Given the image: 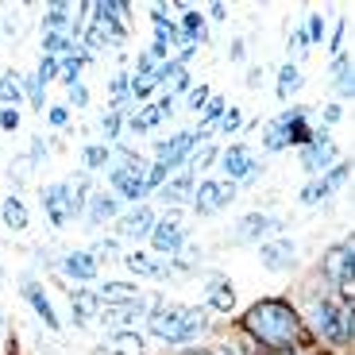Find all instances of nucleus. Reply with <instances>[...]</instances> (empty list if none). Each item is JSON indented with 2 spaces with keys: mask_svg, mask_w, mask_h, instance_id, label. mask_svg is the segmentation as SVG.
Returning <instances> with one entry per match:
<instances>
[{
  "mask_svg": "<svg viewBox=\"0 0 355 355\" xmlns=\"http://www.w3.org/2000/svg\"><path fill=\"white\" fill-rule=\"evenodd\" d=\"M243 332L263 347V355L275 352H293L305 344V320L282 297H263L243 313Z\"/></svg>",
  "mask_w": 355,
  "mask_h": 355,
  "instance_id": "1",
  "label": "nucleus"
},
{
  "mask_svg": "<svg viewBox=\"0 0 355 355\" xmlns=\"http://www.w3.org/2000/svg\"><path fill=\"white\" fill-rule=\"evenodd\" d=\"M147 329L162 344H189V340H197L209 329V309H197V305H155L147 313Z\"/></svg>",
  "mask_w": 355,
  "mask_h": 355,
  "instance_id": "2",
  "label": "nucleus"
},
{
  "mask_svg": "<svg viewBox=\"0 0 355 355\" xmlns=\"http://www.w3.org/2000/svg\"><path fill=\"white\" fill-rule=\"evenodd\" d=\"M309 324L320 340H329L332 347H344L352 344V332H355V320H352V309L332 297H313L309 305Z\"/></svg>",
  "mask_w": 355,
  "mask_h": 355,
  "instance_id": "3",
  "label": "nucleus"
},
{
  "mask_svg": "<svg viewBox=\"0 0 355 355\" xmlns=\"http://www.w3.org/2000/svg\"><path fill=\"white\" fill-rule=\"evenodd\" d=\"M320 270H324V278H329L332 286H336L340 293V302H352V293H355V248L352 240L336 243V248L324 255V263H320Z\"/></svg>",
  "mask_w": 355,
  "mask_h": 355,
  "instance_id": "4",
  "label": "nucleus"
},
{
  "mask_svg": "<svg viewBox=\"0 0 355 355\" xmlns=\"http://www.w3.org/2000/svg\"><path fill=\"white\" fill-rule=\"evenodd\" d=\"M112 189L124 201H143L147 197V170L139 166L135 155H124V162L112 170Z\"/></svg>",
  "mask_w": 355,
  "mask_h": 355,
  "instance_id": "5",
  "label": "nucleus"
},
{
  "mask_svg": "<svg viewBox=\"0 0 355 355\" xmlns=\"http://www.w3.org/2000/svg\"><path fill=\"white\" fill-rule=\"evenodd\" d=\"M236 201V182H228V178H205L201 186H197V193H193V209L201 216H213V213H220V209H228V205Z\"/></svg>",
  "mask_w": 355,
  "mask_h": 355,
  "instance_id": "6",
  "label": "nucleus"
},
{
  "mask_svg": "<svg viewBox=\"0 0 355 355\" xmlns=\"http://www.w3.org/2000/svg\"><path fill=\"white\" fill-rule=\"evenodd\" d=\"M216 166L228 174V182H248V178H255V174H263V162H255L251 159V147L248 143H232V147H224L220 155H216Z\"/></svg>",
  "mask_w": 355,
  "mask_h": 355,
  "instance_id": "7",
  "label": "nucleus"
},
{
  "mask_svg": "<svg viewBox=\"0 0 355 355\" xmlns=\"http://www.w3.org/2000/svg\"><path fill=\"white\" fill-rule=\"evenodd\" d=\"M209 132H178V135H170V139H159L155 143V155H159V162L174 174L182 162H189V155H193V147L205 139Z\"/></svg>",
  "mask_w": 355,
  "mask_h": 355,
  "instance_id": "8",
  "label": "nucleus"
},
{
  "mask_svg": "<svg viewBox=\"0 0 355 355\" xmlns=\"http://www.w3.org/2000/svg\"><path fill=\"white\" fill-rule=\"evenodd\" d=\"M336 162H340V151H336V143H332V135L324 132V128H317L313 143H305V147H302L305 174H324V170H332Z\"/></svg>",
  "mask_w": 355,
  "mask_h": 355,
  "instance_id": "9",
  "label": "nucleus"
},
{
  "mask_svg": "<svg viewBox=\"0 0 355 355\" xmlns=\"http://www.w3.org/2000/svg\"><path fill=\"white\" fill-rule=\"evenodd\" d=\"M43 209H46V220L54 224V228H66V224L78 216V209H73V193H70V182H51V186H43Z\"/></svg>",
  "mask_w": 355,
  "mask_h": 355,
  "instance_id": "10",
  "label": "nucleus"
},
{
  "mask_svg": "<svg viewBox=\"0 0 355 355\" xmlns=\"http://www.w3.org/2000/svg\"><path fill=\"white\" fill-rule=\"evenodd\" d=\"M282 236V220L278 216H266V213H248L236 220V240L240 243H266Z\"/></svg>",
  "mask_w": 355,
  "mask_h": 355,
  "instance_id": "11",
  "label": "nucleus"
},
{
  "mask_svg": "<svg viewBox=\"0 0 355 355\" xmlns=\"http://www.w3.org/2000/svg\"><path fill=\"white\" fill-rule=\"evenodd\" d=\"M151 248H155V255H178L182 251V243H186V224L178 220V216H166V220H155V228H151Z\"/></svg>",
  "mask_w": 355,
  "mask_h": 355,
  "instance_id": "12",
  "label": "nucleus"
},
{
  "mask_svg": "<svg viewBox=\"0 0 355 355\" xmlns=\"http://www.w3.org/2000/svg\"><path fill=\"white\" fill-rule=\"evenodd\" d=\"M259 263H263L266 270L282 275V270H290V266L297 263V248H293V240H286V236H275V240L259 243Z\"/></svg>",
  "mask_w": 355,
  "mask_h": 355,
  "instance_id": "13",
  "label": "nucleus"
},
{
  "mask_svg": "<svg viewBox=\"0 0 355 355\" xmlns=\"http://www.w3.org/2000/svg\"><path fill=\"white\" fill-rule=\"evenodd\" d=\"M155 209H147V205H135L132 213H124V216H116V232L124 236V240H143V236H151V228H155Z\"/></svg>",
  "mask_w": 355,
  "mask_h": 355,
  "instance_id": "14",
  "label": "nucleus"
},
{
  "mask_svg": "<svg viewBox=\"0 0 355 355\" xmlns=\"http://www.w3.org/2000/svg\"><path fill=\"white\" fill-rule=\"evenodd\" d=\"M297 112H305V108H286V112H278L275 120L263 128V147L266 151H282V147H290V120Z\"/></svg>",
  "mask_w": 355,
  "mask_h": 355,
  "instance_id": "15",
  "label": "nucleus"
},
{
  "mask_svg": "<svg viewBox=\"0 0 355 355\" xmlns=\"http://www.w3.org/2000/svg\"><path fill=\"white\" fill-rule=\"evenodd\" d=\"M62 275H70L73 282H93L97 278V259H93V251H66Z\"/></svg>",
  "mask_w": 355,
  "mask_h": 355,
  "instance_id": "16",
  "label": "nucleus"
},
{
  "mask_svg": "<svg viewBox=\"0 0 355 355\" xmlns=\"http://www.w3.org/2000/svg\"><path fill=\"white\" fill-rule=\"evenodd\" d=\"M24 302L35 309V317L43 320L46 329H58V313H54L51 297L43 293V286H39V282H24Z\"/></svg>",
  "mask_w": 355,
  "mask_h": 355,
  "instance_id": "17",
  "label": "nucleus"
},
{
  "mask_svg": "<svg viewBox=\"0 0 355 355\" xmlns=\"http://www.w3.org/2000/svg\"><path fill=\"white\" fill-rule=\"evenodd\" d=\"M124 266L135 278H162L170 270V266L162 263L159 255H151V251H132V255H124Z\"/></svg>",
  "mask_w": 355,
  "mask_h": 355,
  "instance_id": "18",
  "label": "nucleus"
},
{
  "mask_svg": "<svg viewBox=\"0 0 355 355\" xmlns=\"http://www.w3.org/2000/svg\"><path fill=\"white\" fill-rule=\"evenodd\" d=\"M97 302L101 305H132V302H139V286L135 282H105V286H97Z\"/></svg>",
  "mask_w": 355,
  "mask_h": 355,
  "instance_id": "19",
  "label": "nucleus"
},
{
  "mask_svg": "<svg viewBox=\"0 0 355 355\" xmlns=\"http://www.w3.org/2000/svg\"><path fill=\"white\" fill-rule=\"evenodd\" d=\"M189 193H193V170H182V174H174V178H166L159 186V197L166 205H182V201H189Z\"/></svg>",
  "mask_w": 355,
  "mask_h": 355,
  "instance_id": "20",
  "label": "nucleus"
},
{
  "mask_svg": "<svg viewBox=\"0 0 355 355\" xmlns=\"http://www.w3.org/2000/svg\"><path fill=\"white\" fill-rule=\"evenodd\" d=\"M143 336L135 329H120L108 336V347H101V355H143Z\"/></svg>",
  "mask_w": 355,
  "mask_h": 355,
  "instance_id": "21",
  "label": "nucleus"
},
{
  "mask_svg": "<svg viewBox=\"0 0 355 355\" xmlns=\"http://www.w3.org/2000/svg\"><path fill=\"white\" fill-rule=\"evenodd\" d=\"M116 216H120V201H116V193H93L89 197V209H85L89 224H105V220H116Z\"/></svg>",
  "mask_w": 355,
  "mask_h": 355,
  "instance_id": "22",
  "label": "nucleus"
},
{
  "mask_svg": "<svg viewBox=\"0 0 355 355\" xmlns=\"http://www.w3.org/2000/svg\"><path fill=\"white\" fill-rule=\"evenodd\" d=\"M70 305H73V324H89L101 309V302H97L93 290H70Z\"/></svg>",
  "mask_w": 355,
  "mask_h": 355,
  "instance_id": "23",
  "label": "nucleus"
},
{
  "mask_svg": "<svg viewBox=\"0 0 355 355\" xmlns=\"http://www.w3.org/2000/svg\"><path fill=\"white\" fill-rule=\"evenodd\" d=\"M0 216H4V224H8L12 232H24L27 224H31V216H27V205L19 201L16 193H8L4 201H0Z\"/></svg>",
  "mask_w": 355,
  "mask_h": 355,
  "instance_id": "24",
  "label": "nucleus"
},
{
  "mask_svg": "<svg viewBox=\"0 0 355 355\" xmlns=\"http://www.w3.org/2000/svg\"><path fill=\"white\" fill-rule=\"evenodd\" d=\"M302 85H305V78H302V66L297 62H286L282 70H278V101H290Z\"/></svg>",
  "mask_w": 355,
  "mask_h": 355,
  "instance_id": "25",
  "label": "nucleus"
},
{
  "mask_svg": "<svg viewBox=\"0 0 355 355\" xmlns=\"http://www.w3.org/2000/svg\"><path fill=\"white\" fill-rule=\"evenodd\" d=\"M209 309H216V313H232V309H236V290H232V282L216 278V282L209 286Z\"/></svg>",
  "mask_w": 355,
  "mask_h": 355,
  "instance_id": "26",
  "label": "nucleus"
},
{
  "mask_svg": "<svg viewBox=\"0 0 355 355\" xmlns=\"http://www.w3.org/2000/svg\"><path fill=\"white\" fill-rule=\"evenodd\" d=\"M0 101H4V108H16L24 101V81H19V73H12V70L0 73Z\"/></svg>",
  "mask_w": 355,
  "mask_h": 355,
  "instance_id": "27",
  "label": "nucleus"
},
{
  "mask_svg": "<svg viewBox=\"0 0 355 355\" xmlns=\"http://www.w3.org/2000/svg\"><path fill=\"white\" fill-rule=\"evenodd\" d=\"M313 135H317V128H309L305 112H297L290 120V147H305V143H313Z\"/></svg>",
  "mask_w": 355,
  "mask_h": 355,
  "instance_id": "28",
  "label": "nucleus"
},
{
  "mask_svg": "<svg viewBox=\"0 0 355 355\" xmlns=\"http://www.w3.org/2000/svg\"><path fill=\"white\" fill-rule=\"evenodd\" d=\"M108 159H112V147H108V143H89L85 151H81V162H85V170H101Z\"/></svg>",
  "mask_w": 355,
  "mask_h": 355,
  "instance_id": "29",
  "label": "nucleus"
},
{
  "mask_svg": "<svg viewBox=\"0 0 355 355\" xmlns=\"http://www.w3.org/2000/svg\"><path fill=\"white\" fill-rule=\"evenodd\" d=\"M162 116H159V108L155 105H147V108H139V112L132 116V120H128V132H151L155 124H159Z\"/></svg>",
  "mask_w": 355,
  "mask_h": 355,
  "instance_id": "30",
  "label": "nucleus"
},
{
  "mask_svg": "<svg viewBox=\"0 0 355 355\" xmlns=\"http://www.w3.org/2000/svg\"><path fill=\"white\" fill-rule=\"evenodd\" d=\"M329 193H332V186L324 182V174H320V178H313L309 186L302 189V197H297V201H302V205H320Z\"/></svg>",
  "mask_w": 355,
  "mask_h": 355,
  "instance_id": "31",
  "label": "nucleus"
},
{
  "mask_svg": "<svg viewBox=\"0 0 355 355\" xmlns=\"http://www.w3.org/2000/svg\"><path fill=\"white\" fill-rule=\"evenodd\" d=\"M155 89H159L155 73H132V101H147Z\"/></svg>",
  "mask_w": 355,
  "mask_h": 355,
  "instance_id": "32",
  "label": "nucleus"
},
{
  "mask_svg": "<svg viewBox=\"0 0 355 355\" xmlns=\"http://www.w3.org/2000/svg\"><path fill=\"white\" fill-rule=\"evenodd\" d=\"M120 128H124V116H120V112H112V108H108V112L101 116V132H105V139H120V135H124V132H120Z\"/></svg>",
  "mask_w": 355,
  "mask_h": 355,
  "instance_id": "33",
  "label": "nucleus"
},
{
  "mask_svg": "<svg viewBox=\"0 0 355 355\" xmlns=\"http://www.w3.org/2000/svg\"><path fill=\"white\" fill-rule=\"evenodd\" d=\"M209 97H213V89H209V85H193L186 93V108H189V112H201V108L209 105Z\"/></svg>",
  "mask_w": 355,
  "mask_h": 355,
  "instance_id": "34",
  "label": "nucleus"
},
{
  "mask_svg": "<svg viewBox=\"0 0 355 355\" xmlns=\"http://www.w3.org/2000/svg\"><path fill=\"white\" fill-rule=\"evenodd\" d=\"M54 78H58V58L43 54V62H39V70H35V81L46 89V81H54Z\"/></svg>",
  "mask_w": 355,
  "mask_h": 355,
  "instance_id": "35",
  "label": "nucleus"
},
{
  "mask_svg": "<svg viewBox=\"0 0 355 355\" xmlns=\"http://www.w3.org/2000/svg\"><path fill=\"white\" fill-rule=\"evenodd\" d=\"M302 31H305V43H309V46H313V43H320V39H324V19H320L317 12H313V16L305 19Z\"/></svg>",
  "mask_w": 355,
  "mask_h": 355,
  "instance_id": "36",
  "label": "nucleus"
},
{
  "mask_svg": "<svg viewBox=\"0 0 355 355\" xmlns=\"http://www.w3.org/2000/svg\"><path fill=\"white\" fill-rule=\"evenodd\" d=\"M166 178H170V170L162 166V162H155V166L147 170V193H159V186L166 182Z\"/></svg>",
  "mask_w": 355,
  "mask_h": 355,
  "instance_id": "37",
  "label": "nucleus"
},
{
  "mask_svg": "<svg viewBox=\"0 0 355 355\" xmlns=\"http://www.w3.org/2000/svg\"><path fill=\"white\" fill-rule=\"evenodd\" d=\"M201 116H205V124H216L224 116V97H209V105L201 108Z\"/></svg>",
  "mask_w": 355,
  "mask_h": 355,
  "instance_id": "38",
  "label": "nucleus"
},
{
  "mask_svg": "<svg viewBox=\"0 0 355 355\" xmlns=\"http://www.w3.org/2000/svg\"><path fill=\"white\" fill-rule=\"evenodd\" d=\"M240 124H243V116H240V108H224V116H220V132H240Z\"/></svg>",
  "mask_w": 355,
  "mask_h": 355,
  "instance_id": "39",
  "label": "nucleus"
},
{
  "mask_svg": "<svg viewBox=\"0 0 355 355\" xmlns=\"http://www.w3.org/2000/svg\"><path fill=\"white\" fill-rule=\"evenodd\" d=\"M0 128H4V132H16L19 128V108H0Z\"/></svg>",
  "mask_w": 355,
  "mask_h": 355,
  "instance_id": "40",
  "label": "nucleus"
},
{
  "mask_svg": "<svg viewBox=\"0 0 355 355\" xmlns=\"http://www.w3.org/2000/svg\"><path fill=\"white\" fill-rule=\"evenodd\" d=\"M216 155H220V147H213V143H209V147H201V155H197V159H193V166H213V162H216Z\"/></svg>",
  "mask_w": 355,
  "mask_h": 355,
  "instance_id": "41",
  "label": "nucleus"
},
{
  "mask_svg": "<svg viewBox=\"0 0 355 355\" xmlns=\"http://www.w3.org/2000/svg\"><path fill=\"white\" fill-rule=\"evenodd\" d=\"M344 27H347V19H336V31H332V39H329L332 54H344Z\"/></svg>",
  "mask_w": 355,
  "mask_h": 355,
  "instance_id": "42",
  "label": "nucleus"
},
{
  "mask_svg": "<svg viewBox=\"0 0 355 355\" xmlns=\"http://www.w3.org/2000/svg\"><path fill=\"white\" fill-rule=\"evenodd\" d=\"M70 105L73 108H85L89 105V89L81 85V81H78V85H70Z\"/></svg>",
  "mask_w": 355,
  "mask_h": 355,
  "instance_id": "43",
  "label": "nucleus"
},
{
  "mask_svg": "<svg viewBox=\"0 0 355 355\" xmlns=\"http://www.w3.org/2000/svg\"><path fill=\"white\" fill-rule=\"evenodd\" d=\"M305 46H309V43H305V31H302V27H297V31H293V35H290V51H293V54H302Z\"/></svg>",
  "mask_w": 355,
  "mask_h": 355,
  "instance_id": "44",
  "label": "nucleus"
},
{
  "mask_svg": "<svg viewBox=\"0 0 355 355\" xmlns=\"http://www.w3.org/2000/svg\"><path fill=\"white\" fill-rule=\"evenodd\" d=\"M51 124L54 128H66V124H70V112H66V108H51Z\"/></svg>",
  "mask_w": 355,
  "mask_h": 355,
  "instance_id": "45",
  "label": "nucleus"
},
{
  "mask_svg": "<svg viewBox=\"0 0 355 355\" xmlns=\"http://www.w3.org/2000/svg\"><path fill=\"white\" fill-rule=\"evenodd\" d=\"M340 116H344V108H340V105H329V108H324V124H336Z\"/></svg>",
  "mask_w": 355,
  "mask_h": 355,
  "instance_id": "46",
  "label": "nucleus"
},
{
  "mask_svg": "<svg viewBox=\"0 0 355 355\" xmlns=\"http://www.w3.org/2000/svg\"><path fill=\"white\" fill-rule=\"evenodd\" d=\"M228 16V8H224V4H209V19H224Z\"/></svg>",
  "mask_w": 355,
  "mask_h": 355,
  "instance_id": "47",
  "label": "nucleus"
},
{
  "mask_svg": "<svg viewBox=\"0 0 355 355\" xmlns=\"http://www.w3.org/2000/svg\"><path fill=\"white\" fill-rule=\"evenodd\" d=\"M275 355H313V352H305V347H293V352H275Z\"/></svg>",
  "mask_w": 355,
  "mask_h": 355,
  "instance_id": "48",
  "label": "nucleus"
}]
</instances>
